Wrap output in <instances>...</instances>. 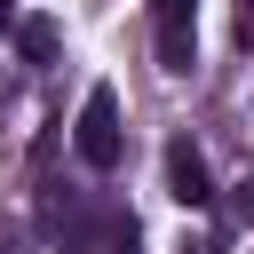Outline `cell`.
Instances as JSON below:
<instances>
[{
  "mask_svg": "<svg viewBox=\"0 0 254 254\" xmlns=\"http://www.w3.org/2000/svg\"><path fill=\"white\" fill-rule=\"evenodd\" d=\"M71 151H79V167H95V175L119 167L127 127H119V95H111V87H87V103H79V119H71Z\"/></svg>",
  "mask_w": 254,
  "mask_h": 254,
  "instance_id": "cell-1",
  "label": "cell"
},
{
  "mask_svg": "<svg viewBox=\"0 0 254 254\" xmlns=\"http://www.w3.org/2000/svg\"><path fill=\"white\" fill-rule=\"evenodd\" d=\"M151 40H159L167 71H190L198 64V0H151Z\"/></svg>",
  "mask_w": 254,
  "mask_h": 254,
  "instance_id": "cell-2",
  "label": "cell"
},
{
  "mask_svg": "<svg viewBox=\"0 0 254 254\" xmlns=\"http://www.w3.org/2000/svg\"><path fill=\"white\" fill-rule=\"evenodd\" d=\"M167 198H183V206H206V198H214V183H206V159H198L183 135L167 143Z\"/></svg>",
  "mask_w": 254,
  "mask_h": 254,
  "instance_id": "cell-3",
  "label": "cell"
},
{
  "mask_svg": "<svg viewBox=\"0 0 254 254\" xmlns=\"http://www.w3.org/2000/svg\"><path fill=\"white\" fill-rule=\"evenodd\" d=\"M16 48H24V64H56V24L48 16H16Z\"/></svg>",
  "mask_w": 254,
  "mask_h": 254,
  "instance_id": "cell-4",
  "label": "cell"
},
{
  "mask_svg": "<svg viewBox=\"0 0 254 254\" xmlns=\"http://www.w3.org/2000/svg\"><path fill=\"white\" fill-rule=\"evenodd\" d=\"M230 206H238V222H254V167L238 175V198H230Z\"/></svg>",
  "mask_w": 254,
  "mask_h": 254,
  "instance_id": "cell-5",
  "label": "cell"
},
{
  "mask_svg": "<svg viewBox=\"0 0 254 254\" xmlns=\"http://www.w3.org/2000/svg\"><path fill=\"white\" fill-rule=\"evenodd\" d=\"M238 40L254 48V0H238Z\"/></svg>",
  "mask_w": 254,
  "mask_h": 254,
  "instance_id": "cell-6",
  "label": "cell"
},
{
  "mask_svg": "<svg viewBox=\"0 0 254 254\" xmlns=\"http://www.w3.org/2000/svg\"><path fill=\"white\" fill-rule=\"evenodd\" d=\"M0 32H16V0H0Z\"/></svg>",
  "mask_w": 254,
  "mask_h": 254,
  "instance_id": "cell-7",
  "label": "cell"
}]
</instances>
